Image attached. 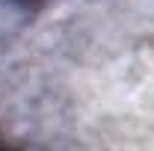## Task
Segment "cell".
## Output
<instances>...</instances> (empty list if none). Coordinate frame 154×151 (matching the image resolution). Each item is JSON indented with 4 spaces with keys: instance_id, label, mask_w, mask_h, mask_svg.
<instances>
[{
    "instance_id": "6da1fadb",
    "label": "cell",
    "mask_w": 154,
    "mask_h": 151,
    "mask_svg": "<svg viewBox=\"0 0 154 151\" xmlns=\"http://www.w3.org/2000/svg\"><path fill=\"white\" fill-rule=\"evenodd\" d=\"M15 3H24V6H38V3H45V0H15Z\"/></svg>"
}]
</instances>
